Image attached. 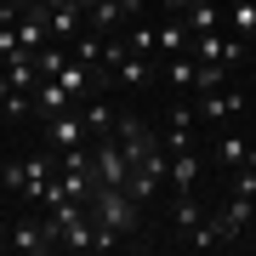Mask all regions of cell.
Returning a JSON list of instances; mask_svg holds the SVG:
<instances>
[{"label":"cell","instance_id":"obj_1","mask_svg":"<svg viewBox=\"0 0 256 256\" xmlns=\"http://www.w3.org/2000/svg\"><path fill=\"white\" fill-rule=\"evenodd\" d=\"M86 210H92V222H97L102 234H120V239H131V234L142 228V205L131 200L126 188H108V182L86 200Z\"/></svg>","mask_w":256,"mask_h":256},{"label":"cell","instance_id":"obj_2","mask_svg":"<svg viewBox=\"0 0 256 256\" xmlns=\"http://www.w3.org/2000/svg\"><path fill=\"white\" fill-rule=\"evenodd\" d=\"M114 142H120V148H126V160H131V165H142L148 154H154V148H165V142H160V137H154V131H148V126H142V120H137V114H120V120H114Z\"/></svg>","mask_w":256,"mask_h":256},{"label":"cell","instance_id":"obj_3","mask_svg":"<svg viewBox=\"0 0 256 256\" xmlns=\"http://www.w3.org/2000/svg\"><path fill=\"white\" fill-rule=\"evenodd\" d=\"M239 108H245V92H234V86H222V92H200V102H194V114H200L205 131L239 120Z\"/></svg>","mask_w":256,"mask_h":256},{"label":"cell","instance_id":"obj_4","mask_svg":"<svg viewBox=\"0 0 256 256\" xmlns=\"http://www.w3.org/2000/svg\"><path fill=\"white\" fill-rule=\"evenodd\" d=\"M92 160H97V176H102L108 188H126V182H131V160H126V148H120L114 137H97V142H92Z\"/></svg>","mask_w":256,"mask_h":256},{"label":"cell","instance_id":"obj_5","mask_svg":"<svg viewBox=\"0 0 256 256\" xmlns=\"http://www.w3.org/2000/svg\"><path fill=\"white\" fill-rule=\"evenodd\" d=\"M46 142L63 154V148H86V142H92V131H86V120L74 114V108H63V114L46 120Z\"/></svg>","mask_w":256,"mask_h":256},{"label":"cell","instance_id":"obj_6","mask_svg":"<svg viewBox=\"0 0 256 256\" xmlns=\"http://www.w3.org/2000/svg\"><path fill=\"white\" fill-rule=\"evenodd\" d=\"M28 102H34L40 126H46L52 114H63V108H74V97H68V92H63V86H57V80H46V74H40V80H34V92H28Z\"/></svg>","mask_w":256,"mask_h":256},{"label":"cell","instance_id":"obj_7","mask_svg":"<svg viewBox=\"0 0 256 256\" xmlns=\"http://www.w3.org/2000/svg\"><path fill=\"white\" fill-rule=\"evenodd\" d=\"M194 131H200V114H194V102H176V108H171V126H165V148H171V154H176V148H194Z\"/></svg>","mask_w":256,"mask_h":256},{"label":"cell","instance_id":"obj_8","mask_svg":"<svg viewBox=\"0 0 256 256\" xmlns=\"http://www.w3.org/2000/svg\"><path fill=\"white\" fill-rule=\"evenodd\" d=\"M154 40H160V57H188V52H194V28H188V18H165V23L154 28Z\"/></svg>","mask_w":256,"mask_h":256},{"label":"cell","instance_id":"obj_9","mask_svg":"<svg viewBox=\"0 0 256 256\" xmlns=\"http://www.w3.org/2000/svg\"><path fill=\"white\" fill-rule=\"evenodd\" d=\"M18 46L28 52V57H34V52H46L52 46V23H46V12H23V18H18Z\"/></svg>","mask_w":256,"mask_h":256},{"label":"cell","instance_id":"obj_10","mask_svg":"<svg viewBox=\"0 0 256 256\" xmlns=\"http://www.w3.org/2000/svg\"><path fill=\"white\" fill-rule=\"evenodd\" d=\"M250 148H256V142L245 137V131H222V137L210 142V160H216L222 171H234V165H245V160H250Z\"/></svg>","mask_w":256,"mask_h":256},{"label":"cell","instance_id":"obj_11","mask_svg":"<svg viewBox=\"0 0 256 256\" xmlns=\"http://www.w3.org/2000/svg\"><path fill=\"white\" fill-rule=\"evenodd\" d=\"M131 23V12H126V0H97L92 12H86V28H97V34H120V28Z\"/></svg>","mask_w":256,"mask_h":256},{"label":"cell","instance_id":"obj_12","mask_svg":"<svg viewBox=\"0 0 256 256\" xmlns=\"http://www.w3.org/2000/svg\"><path fill=\"white\" fill-rule=\"evenodd\" d=\"M200 222H205V205H200V194H194V188H188V194H176V200H171V228L188 239L194 228H200Z\"/></svg>","mask_w":256,"mask_h":256},{"label":"cell","instance_id":"obj_13","mask_svg":"<svg viewBox=\"0 0 256 256\" xmlns=\"http://www.w3.org/2000/svg\"><path fill=\"white\" fill-rule=\"evenodd\" d=\"M74 57H80L86 68H108V34H97V28H80V34H74Z\"/></svg>","mask_w":256,"mask_h":256},{"label":"cell","instance_id":"obj_14","mask_svg":"<svg viewBox=\"0 0 256 256\" xmlns=\"http://www.w3.org/2000/svg\"><path fill=\"white\" fill-rule=\"evenodd\" d=\"M194 182H200V154H194V148H176V154H171V188L188 194Z\"/></svg>","mask_w":256,"mask_h":256},{"label":"cell","instance_id":"obj_15","mask_svg":"<svg viewBox=\"0 0 256 256\" xmlns=\"http://www.w3.org/2000/svg\"><path fill=\"white\" fill-rule=\"evenodd\" d=\"M228 34H239L245 46L256 40V0H234L228 6Z\"/></svg>","mask_w":256,"mask_h":256},{"label":"cell","instance_id":"obj_16","mask_svg":"<svg viewBox=\"0 0 256 256\" xmlns=\"http://www.w3.org/2000/svg\"><path fill=\"white\" fill-rule=\"evenodd\" d=\"M80 18H86L80 6H57V12H46V23H52V40H74V34H80Z\"/></svg>","mask_w":256,"mask_h":256},{"label":"cell","instance_id":"obj_17","mask_svg":"<svg viewBox=\"0 0 256 256\" xmlns=\"http://www.w3.org/2000/svg\"><path fill=\"white\" fill-rule=\"evenodd\" d=\"M165 74H171V86L176 92H194V74H200V57H165Z\"/></svg>","mask_w":256,"mask_h":256},{"label":"cell","instance_id":"obj_18","mask_svg":"<svg viewBox=\"0 0 256 256\" xmlns=\"http://www.w3.org/2000/svg\"><path fill=\"white\" fill-rule=\"evenodd\" d=\"M80 120H86V131H92V137H114V114H108V102H97V97H92Z\"/></svg>","mask_w":256,"mask_h":256},{"label":"cell","instance_id":"obj_19","mask_svg":"<svg viewBox=\"0 0 256 256\" xmlns=\"http://www.w3.org/2000/svg\"><path fill=\"white\" fill-rule=\"evenodd\" d=\"M222 222H228L234 234L250 228V194H228V205H222Z\"/></svg>","mask_w":256,"mask_h":256},{"label":"cell","instance_id":"obj_20","mask_svg":"<svg viewBox=\"0 0 256 256\" xmlns=\"http://www.w3.org/2000/svg\"><path fill=\"white\" fill-rule=\"evenodd\" d=\"M228 194H250V200H256V148H250L245 165H234V171H228Z\"/></svg>","mask_w":256,"mask_h":256},{"label":"cell","instance_id":"obj_21","mask_svg":"<svg viewBox=\"0 0 256 256\" xmlns=\"http://www.w3.org/2000/svg\"><path fill=\"white\" fill-rule=\"evenodd\" d=\"M228 86V63H205L200 57V74H194V92H222Z\"/></svg>","mask_w":256,"mask_h":256},{"label":"cell","instance_id":"obj_22","mask_svg":"<svg viewBox=\"0 0 256 256\" xmlns=\"http://www.w3.org/2000/svg\"><path fill=\"white\" fill-rule=\"evenodd\" d=\"M126 46H131V52H142V57H154V52H160V40H154V28H148V23L131 18V23H126Z\"/></svg>","mask_w":256,"mask_h":256},{"label":"cell","instance_id":"obj_23","mask_svg":"<svg viewBox=\"0 0 256 256\" xmlns=\"http://www.w3.org/2000/svg\"><path fill=\"white\" fill-rule=\"evenodd\" d=\"M182 18H188V28H194V34H210V28H216V18H222V12H216V0H205V6H188Z\"/></svg>","mask_w":256,"mask_h":256},{"label":"cell","instance_id":"obj_24","mask_svg":"<svg viewBox=\"0 0 256 256\" xmlns=\"http://www.w3.org/2000/svg\"><path fill=\"white\" fill-rule=\"evenodd\" d=\"M23 176H28L23 160H6V165H0V182H6V194H23Z\"/></svg>","mask_w":256,"mask_h":256},{"label":"cell","instance_id":"obj_25","mask_svg":"<svg viewBox=\"0 0 256 256\" xmlns=\"http://www.w3.org/2000/svg\"><path fill=\"white\" fill-rule=\"evenodd\" d=\"M23 12H34V0H0V23H18Z\"/></svg>","mask_w":256,"mask_h":256},{"label":"cell","instance_id":"obj_26","mask_svg":"<svg viewBox=\"0 0 256 256\" xmlns=\"http://www.w3.org/2000/svg\"><path fill=\"white\" fill-rule=\"evenodd\" d=\"M148 6H154V0H126V12H131V18H142Z\"/></svg>","mask_w":256,"mask_h":256},{"label":"cell","instance_id":"obj_27","mask_svg":"<svg viewBox=\"0 0 256 256\" xmlns=\"http://www.w3.org/2000/svg\"><path fill=\"white\" fill-rule=\"evenodd\" d=\"M34 6H40V12H57V6H68V0H34Z\"/></svg>","mask_w":256,"mask_h":256},{"label":"cell","instance_id":"obj_28","mask_svg":"<svg viewBox=\"0 0 256 256\" xmlns=\"http://www.w3.org/2000/svg\"><path fill=\"white\" fill-rule=\"evenodd\" d=\"M68 6H80V12H92V6H97V0H68Z\"/></svg>","mask_w":256,"mask_h":256},{"label":"cell","instance_id":"obj_29","mask_svg":"<svg viewBox=\"0 0 256 256\" xmlns=\"http://www.w3.org/2000/svg\"><path fill=\"white\" fill-rule=\"evenodd\" d=\"M188 6H205V0H188Z\"/></svg>","mask_w":256,"mask_h":256}]
</instances>
